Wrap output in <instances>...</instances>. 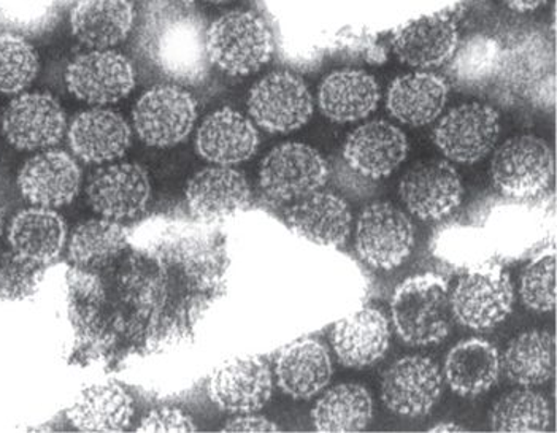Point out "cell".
<instances>
[{
    "mask_svg": "<svg viewBox=\"0 0 557 433\" xmlns=\"http://www.w3.org/2000/svg\"><path fill=\"white\" fill-rule=\"evenodd\" d=\"M227 238L213 224L165 223L67 275L72 356L115 370L188 345L226 296Z\"/></svg>",
    "mask_w": 557,
    "mask_h": 433,
    "instance_id": "obj_1",
    "label": "cell"
},
{
    "mask_svg": "<svg viewBox=\"0 0 557 433\" xmlns=\"http://www.w3.org/2000/svg\"><path fill=\"white\" fill-rule=\"evenodd\" d=\"M207 27L189 0H148L138 29V50L175 85L199 86L212 67Z\"/></svg>",
    "mask_w": 557,
    "mask_h": 433,
    "instance_id": "obj_2",
    "label": "cell"
},
{
    "mask_svg": "<svg viewBox=\"0 0 557 433\" xmlns=\"http://www.w3.org/2000/svg\"><path fill=\"white\" fill-rule=\"evenodd\" d=\"M555 82V53L548 38L525 30L504 40L490 99L504 107L553 106Z\"/></svg>",
    "mask_w": 557,
    "mask_h": 433,
    "instance_id": "obj_3",
    "label": "cell"
},
{
    "mask_svg": "<svg viewBox=\"0 0 557 433\" xmlns=\"http://www.w3.org/2000/svg\"><path fill=\"white\" fill-rule=\"evenodd\" d=\"M394 331L408 346H434L451 331L449 284L437 273L405 280L391 299Z\"/></svg>",
    "mask_w": 557,
    "mask_h": 433,
    "instance_id": "obj_4",
    "label": "cell"
},
{
    "mask_svg": "<svg viewBox=\"0 0 557 433\" xmlns=\"http://www.w3.org/2000/svg\"><path fill=\"white\" fill-rule=\"evenodd\" d=\"M331 178V165L317 148L299 141L278 145L262 159L258 186L261 202L282 210L314 190L323 189Z\"/></svg>",
    "mask_w": 557,
    "mask_h": 433,
    "instance_id": "obj_5",
    "label": "cell"
},
{
    "mask_svg": "<svg viewBox=\"0 0 557 433\" xmlns=\"http://www.w3.org/2000/svg\"><path fill=\"white\" fill-rule=\"evenodd\" d=\"M210 62L232 76L255 74L275 53L272 30L261 16L234 10L207 27Z\"/></svg>",
    "mask_w": 557,
    "mask_h": 433,
    "instance_id": "obj_6",
    "label": "cell"
},
{
    "mask_svg": "<svg viewBox=\"0 0 557 433\" xmlns=\"http://www.w3.org/2000/svg\"><path fill=\"white\" fill-rule=\"evenodd\" d=\"M515 287L504 267L494 261L466 270L449 293L453 320L481 332L496 327L510 317Z\"/></svg>",
    "mask_w": 557,
    "mask_h": 433,
    "instance_id": "obj_7",
    "label": "cell"
},
{
    "mask_svg": "<svg viewBox=\"0 0 557 433\" xmlns=\"http://www.w3.org/2000/svg\"><path fill=\"white\" fill-rule=\"evenodd\" d=\"M555 178V154L535 135L508 138L494 151L491 180L505 199L535 200L552 186Z\"/></svg>",
    "mask_w": 557,
    "mask_h": 433,
    "instance_id": "obj_8",
    "label": "cell"
},
{
    "mask_svg": "<svg viewBox=\"0 0 557 433\" xmlns=\"http://www.w3.org/2000/svg\"><path fill=\"white\" fill-rule=\"evenodd\" d=\"M417 242L413 221L389 202H373L359 214L355 248L373 270L391 272L410 258Z\"/></svg>",
    "mask_w": 557,
    "mask_h": 433,
    "instance_id": "obj_9",
    "label": "cell"
},
{
    "mask_svg": "<svg viewBox=\"0 0 557 433\" xmlns=\"http://www.w3.org/2000/svg\"><path fill=\"white\" fill-rule=\"evenodd\" d=\"M197 102L185 86L156 85L137 100L133 110L134 131L144 144L171 148L193 133Z\"/></svg>",
    "mask_w": 557,
    "mask_h": 433,
    "instance_id": "obj_10",
    "label": "cell"
},
{
    "mask_svg": "<svg viewBox=\"0 0 557 433\" xmlns=\"http://www.w3.org/2000/svg\"><path fill=\"white\" fill-rule=\"evenodd\" d=\"M532 200L505 199L487 211L481 221L494 258L513 262L534 256L548 240V208L532 206Z\"/></svg>",
    "mask_w": 557,
    "mask_h": 433,
    "instance_id": "obj_11",
    "label": "cell"
},
{
    "mask_svg": "<svg viewBox=\"0 0 557 433\" xmlns=\"http://www.w3.org/2000/svg\"><path fill=\"white\" fill-rule=\"evenodd\" d=\"M314 102L307 83L288 71L259 79L248 95V113L256 126L270 134H289L306 126Z\"/></svg>",
    "mask_w": 557,
    "mask_h": 433,
    "instance_id": "obj_12",
    "label": "cell"
},
{
    "mask_svg": "<svg viewBox=\"0 0 557 433\" xmlns=\"http://www.w3.org/2000/svg\"><path fill=\"white\" fill-rule=\"evenodd\" d=\"M499 135V112L490 103L469 102L443 114L432 138L446 161L475 164L494 151Z\"/></svg>",
    "mask_w": 557,
    "mask_h": 433,
    "instance_id": "obj_13",
    "label": "cell"
},
{
    "mask_svg": "<svg viewBox=\"0 0 557 433\" xmlns=\"http://www.w3.org/2000/svg\"><path fill=\"white\" fill-rule=\"evenodd\" d=\"M399 197L411 216L424 223H441L461 207V175L446 159L418 162L400 180Z\"/></svg>",
    "mask_w": 557,
    "mask_h": 433,
    "instance_id": "obj_14",
    "label": "cell"
},
{
    "mask_svg": "<svg viewBox=\"0 0 557 433\" xmlns=\"http://www.w3.org/2000/svg\"><path fill=\"white\" fill-rule=\"evenodd\" d=\"M86 199L100 218L121 224L137 220L150 207V175L135 162H110L89 176Z\"/></svg>",
    "mask_w": 557,
    "mask_h": 433,
    "instance_id": "obj_15",
    "label": "cell"
},
{
    "mask_svg": "<svg viewBox=\"0 0 557 433\" xmlns=\"http://www.w3.org/2000/svg\"><path fill=\"white\" fill-rule=\"evenodd\" d=\"M443 373L428 356L411 355L387 367L380 397L387 410L405 418H421L434 410L443 393Z\"/></svg>",
    "mask_w": 557,
    "mask_h": 433,
    "instance_id": "obj_16",
    "label": "cell"
},
{
    "mask_svg": "<svg viewBox=\"0 0 557 433\" xmlns=\"http://www.w3.org/2000/svg\"><path fill=\"white\" fill-rule=\"evenodd\" d=\"M2 134L16 150L44 151L57 147L67 133L64 109L51 95L21 92L2 113Z\"/></svg>",
    "mask_w": 557,
    "mask_h": 433,
    "instance_id": "obj_17",
    "label": "cell"
},
{
    "mask_svg": "<svg viewBox=\"0 0 557 433\" xmlns=\"http://www.w3.org/2000/svg\"><path fill=\"white\" fill-rule=\"evenodd\" d=\"M65 86L72 96L103 107L126 99L135 88L133 62L110 50H92L79 54L65 69Z\"/></svg>",
    "mask_w": 557,
    "mask_h": 433,
    "instance_id": "obj_18",
    "label": "cell"
},
{
    "mask_svg": "<svg viewBox=\"0 0 557 433\" xmlns=\"http://www.w3.org/2000/svg\"><path fill=\"white\" fill-rule=\"evenodd\" d=\"M207 393L227 413H258L272 398V369L259 356L227 360L210 375Z\"/></svg>",
    "mask_w": 557,
    "mask_h": 433,
    "instance_id": "obj_19",
    "label": "cell"
},
{
    "mask_svg": "<svg viewBox=\"0 0 557 433\" xmlns=\"http://www.w3.org/2000/svg\"><path fill=\"white\" fill-rule=\"evenodd\" d=\"M185 197L194 221L216 224L247 210L252 190L240 170L213 165L193 175L186 185Z\"/></svg>",
    "mask_w": 557,
    "mask_h": 433,
    "instance_id": "obj_20",
    "label": "cell"
},
{
    "mask_svg": "<svg viewBox=\"0 0 557 433\" xmlns=\"http://www.w3.org/2000/svg\"><path fill=\"white\" fill-rule=\"evenodd\" d=\"M82 180L75 156L48 148L24 162L16 183L21 196L30 206L57 210L74 202L82 189Z\"/></svg>",
    "mask_w": 557,
    "mask_h": 433,
    "instance_id": "obj_21",
    "label": "cell"
},
{
    "mask_svg": "<svg viewBox=\"0 0 557 433\" xmlns=\"http://www.w3.org/2000/svg\"><path fill=\"white\" fill-rule=\"evenodd\" d=\"M282 213L286 226L313 245L338 248L351 235V208L334 190H314L282 208Z\"/></svg>",
    "mask_w": 557,
    "mask_h": 433,
    "instance_id": "obj_22",
    "label": "cell"
},
{
    "mask_svg": "<svg viewBox=\"0 0 557 433\" xmlns=\"http://www.w3.org/2000/svg\"><path fill=\"white\" fill-rule=\"evenodd\" d=\"M407 135L396 124L375 120L362 124L346 137L344 161L366 178L379 182L393 175L407 159Z\"/></svg>",
    "mask_w": 557,
    "mask_h": 433,
    "instance_id": "obj_23",
    "label": "cell"
},
{
    "mask_svg": "<svg viewBox=\"0 0 557 433\" xmlns=\"http://www.w3.org/2000/svg\"><path fill=\"white\" fill-rule=\"evenodd\" d=\"M67 140L75 158L86 164H110L123 158L133 144V129L115 110L78 113L67 126Z\"/></svg>",
    "mask_w": 557,
    "mask_h": 433,
    "instance_id": "obj_24",
    "label": "cell"
},
{
    "mask_svg": "<svg viewBox=\"0 0 557 433\" xmlns=\"http://www.w3.org/2000/svg\"><path fill=\"white\" fill-rule=\"evenodd\" d=\"M259 133L251 117L237 110L220 109L210 113L196 134V151L213 165L242 164L259 150Z\"/></svg>",
    "mask_w": 557,
    "mask_h": 433,
    "instance_id": "obj_25",
    "label": "cell"
},
{
    "mask_svg": "<svg viewBox=\"0 0 557 433\" xmlns=\"http://www.w3.org/2000/svg\"><path fill=\"white\" fill-rule=\"evenodd\" d=\"M331 343L342 366L349 369L375 366L389 349V321L379 308H361L334 325Z\"/></svg>",
    "mask_w": 557,
    "mask_h": 433,
    "instance_id": "obj_26",
    "label": "cell"
},
{
    "mask_svg": "<svg viewBox=\"0 0 557 433\" xmlns=\"http://www.w3.org/2000/svg\"><path fill=\"white\" fill-rule=\"evenodd\" d=\"M459 41L456 21L446 13H437L400 27L394 34L393 50L408 67L431 71L448 64Z\"/></svg>",
    "mask_w": 557,
    "mask_h": 433,
    "instance_id": "obj_27",
    "label": "cell"
},
{
    "mask_svg": "<svg viewBox=\"0 0 557 433\" xmlns=\"http://www.w3.org/2000/svg\"><path fill=\"white\" fill-rule=\"evenodd\" d=\"M334 375L331 352L313 338L297 339L285 346L275 359L276 384L296 400H308L323 393Z\"/></svg>",
    "mask_w": 557,
    "mask_h": 433,
    "instance_id": "obj_28",
    "label": "cell"
},
{
    "mask_svg": "<svg viewBox=\"0 0 557 433\" xmlns=\"http://www.w3.org/2000/svg\"><path fill=\"white\" fill-rule=\"evenodd\" d=\"M448 79L434 72L421 71L399 76L386 92V109L400 124L423 127L441 117L448 103Z\"/></svg>",
    "mask_w": 557,
    "mask_h": 433,
    "instance_id": "obj_29",
    "label": "cell"
},
{
    "mask_svg": "<svg viewBox=\"0 0 557 433\" xmlns=\"http://www.w3.org/2000/svg\"><path fill=\"white\" fill-rule=\"evenodd\" d=\"M7 242L20 258L48 267L57 261L67 244V224L51 208H26L13 216Z\"/></svg>",
    "mask_w": 557,
    "mask_h": 433,
    "instance_id": "obj_30",
    "label": "cell"
},
{
    "mask_svg": "<svg viewBox=\"0 0 557 433\" xmlns=\"http://www.w3.org/2000/svg\"><path fill=\"white\" fill-rule=\"evenodd\" d=\"M442 373L449 389L459 397L483 396L499 381V349L487 339H462L449 349Z\"/></svg>",
    "mask_w": 557,
    "mask_h": 433,
    "instance_id": "obj_31",
    "label": "cell"
},
{
    "mask_svg": "<svg viewBox=\"0 0 557 433\" xmlns=\"http://www.w3.org/2000/svg\"><path fill=\"white\" fill-rule=\"evenodd\" d=\"M382 92L372 75L356 69L332 72L318 89V106L332 123L366 120L379 107Z\"/></svg>",
    "mask_w": 557,
    "mask_h": 433,
    "instance_id": "obj_32",
    "label": "cell"
},
{
    "mask_svg": "<svg viewBox=\"0 0 557 433\" xmlns=\"http://www.w3.org/2000/svg\"><path fill=\"white\" fill-rule=\"evenodd\" d=\"M133 0H78L71 13L72 34L91 50H110L133 33Z\"/></svg>",
    "mask_w": 557,
    "mask_h": 433,
    "instance_id": "obj_33",
    "label": "cell"
},
{
    "mask_svg": "<svg viewBox=\"0 0 557 433\" xmlns=\"http://www.w3.org/2000/svg\"><path fill=\"white\" fill-rule=\"evenodd\" d=\"M504 38L473 34L459 41L448 62V83L467 95L487 97L493 92Z\"/></svg>",
    "mask_w": 557,
    "mask_h": 433,
    "instance_id": "obj_34",
    "label": "cell"
},
{
    "mask_svg": "<svg viewBox=\"0 0 557 433\" xmlns=\"http://www.w3.org/2000/svg\"><path fill=\"white\" fill-rule=\"evenodd\" d=\"M134 400L116 383L92 384L69 408V421L83 432H123L134 418Z\"/></svg>",
    "mask_w": 557,
    "mask_h": 433,
    "instance_id": "obj_35",
    "label": "cell"
},
{
    "mask_svg": "<svg viewBox=\"0 0 557 433\" xmlns=\"http://www.w3.org/2000/svg\"><path fill=\"white\" fill-rule=\"evenodd\" d=\"M556 338L546 331L522 332L500 356V372L519 387L548 383L555 375Z\"/></svg>",
    "mask_w": 557,
    "mask_h": 433,
    "instance_id": "obj_36",
    "label": "cell"
},
{
    "mask_svg": "<svg viewBox=\"0 0 557 433\" xmlns=\"http://www.w3.org/2000/svg\"><path fill=\"white\" fill-rule=\"evenodd\" d=\"M372 418V394L356 383L331 387L318 398L311 410V422L318 432L366 431Z\"/></svg>",
    "mask_w": 557,
    "mask_h": 433,
    "instance_id": "obj_37",
    "label": "cell"
},
{
    "mask_svg": "<svg viewBox=\"0 0 557 433\" xmlns=\"http://www.w3.org/2000/svg\"><path fill=\"white\" fill-rule=\"evenodd\" d=\"M431 252L443 265L461 273L494 261L493 248L480 224H448L438 228L432 235Z\"/></svg>",
    "mask_w": 557,
    "mask_h": 433,
    "instance_id": "obj_38",
    "label": "cell"
},
{
    "mask_svg": "<svg viewBox=\"0 0 557 433\" xmlns=\"http://www.w3.org/2000/svg\"><path fill=\"white\" fill-rule=\"evenodd\" d=\"M552 425V407L532 387H519L505 394L494 404L490 415L493 432L540 433Z\"/></svg>",
    "mask_w": 557,
    "mask_h": 433,
    "instance_id": "obj_39",
    "label": "cell"
},
{
    "mask_svg": "<svg viewBox=\"0 0 557 433\" xmlns=\"http://www.w3.org/2000/svg\"><path fill=\"white\" fill-rule=\"evenodd\" d=\"M129 238V231L121 223L95 218L78 224L67 240L72 267H89L106 262L116 255Z\"/></svg>",
    "mask_w": 557,
    "mask_h": 433,
    "instance_id": "obj_40",
    "label": "cell"
},
{
    "mask_svg": "<svg viewBox=\"0 0 557 433\" xmlns=\"http://www.w3.org/2000/svg\"><path fill=\"white\" fill-rule=\"evenodd\" d=\"M40 59L26 37L0 34V95H21L39 75Z\"/></svg>",
    "mask_w": 557,
    "mask_h": 433,
    "instance_id": "obj_41",
    "label": "cell"
},
{
    "mask_svg": "<svg viewBox=\"0 0 557 433\" xmlns=\"http://www.w3.org/2000/svg\"><path fill=\"white\" fill-rule=\"evenodd\" d=\"M522 304L535 313H549L556 308V249H540L519 279Z\"/></svg>",
    "mask_w": 557,
    "mask_h": 433,
    "instance_id": "obj_42",
    "label": "cell"
},
{
    "mask_svg": "<svg viewBox=\"0 0 557 433\" xmlns=\"http://www.w3.org/2000/svg\"><path fill=\"white\" fill-rule=\"evenodd\" d=\"M57 20V10L45 0H0V34L40 36Z\"/></svg>",
    "mask_w": 557,
    "mask_h": 433,
    "instance_id": "obj_43",
    "label": "cell"
},
{
    "mask_svg": "<svg viewBox=\"0 0 557 433\" xmlns=\"http://www.w3.org/2000/svg\"><path fill=\"white\" fill-rule=\"evenodd\" d=\"M47 267L20 258L12 249L0 251V299L24 300L34 296L44 282Z\"/></svg>",
    "mask_w": 557,
    "mask_h": 433,
    "instance_id": "obj_44",
    "label": "cell"
},
{
    "mask_svg": "<svg viewBox=\"0 0 557 433\" xmlns=\"http://www.w3.org/2000/svg\"><path fill=\"white\" fill-rule=\"evenodd\" d=\"M138 432H196L191 416L176 408H159L141 419Z\"/></svg>",
    "mask_w": 557,
    "mask_h": 433,
    "instance_id": "obj_45",
    "label": "cell"
},
{
    "mask_svg": "<svg viewBox=\"0 0 557 433\" xmlns=\"http://www.w3.org/2000/svg\"><path fill=\"white\" fill-rule=\"evenodd\" d=\"M332 178L335 180L338 190L346 196L355 197V199H362V197L370 196L373 189V180L366 178V176L359 175L351 168L341 164V168L331 172Z\"/></svg>",
    "mask_w": 557,
    "mask_h": 433,
    "instance_id": "obj_46",
    "label": "cell"
},
{
    "mask_svg": "<svg viewBox=\"0 0 557 433\" xmlns=\"http://www.w3.org/2000/svg\"><path fill=\"white\" fill-rule=\"evenodd\" d=\"M223 432H280L278 425L264 416L256 413L237 415L221 429Z\"/></svg>",
    "mask_w": 557,
    "mask_h": 433,
    "instance_id": "obj_47",
    "label": "cell"
},
{
    "mask_svg": "<svg viewBox=\"0 0 557 433\" xmlns=\"http://www.w3.org/2000/svg\"><path fill=\"white\" fill-rule=\"evenodd\" d=\"M505 3H507L513 12L531 13L542 9L543 5L548 3V0H505Z\"/></svg>",
    "mask_w": 557,
    "mask_h": 433,
    "instance_id": "obj_48",
    "label": "cell"
},
{
    "mask_svg": "<svg viewBox=\"0 0 557 433\" xmlns=\"http://www.w3.org/2000/svg\"><path fill=\"white\" fill-rule=\"evenodd\" d=\"M429 432H467V429L455 424V422H441V424L432 425Z\"/></svg>",
    "mask_w": 557,
    "mask_h": 433,
    "instance_id": "obj_49",
    "label": "cell"
},
{
    "mask_svg": "<svg viewBox=\"0 0 557 433\" xmlns=\"http://www.w3.org/2000/svg\"><path fill=\"white\" fill-rule=\"evenodd\" d=\"M207 2H210V3H227V2H232V0H207Z\"/></svg>",
    "mask_w": 557,
    "mask_h": 433,
    "instance_id": "obj_50",
    "label": "cell"
},
{
    "mask_svg": "<svg viewBox=\"0 0 557 433\" xmlns=\"http://www.w3.org/2000/svg\"><path fill=\"white\" fill-rule=\"evenodd\" d=\"M2 231H3V223H2V216H0V237H2Z\"/></svg>",
    "mask_w": 557,
    "mask_h": 433,
    "instance_id": "obj_51",
    "label": "cell"
}]
</instances>
